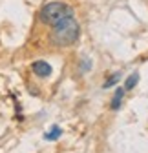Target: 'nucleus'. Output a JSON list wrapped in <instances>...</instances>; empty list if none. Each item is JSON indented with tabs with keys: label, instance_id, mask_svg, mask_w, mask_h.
<instances>
[{
	"label": "nucleus",
	"instance_id": "obj_2",
	"mask_svg": "<svg viewBox=\"0 0 148 153\" xmlns=\"http://www.w3.org/2000/svg\"><path fill=\"white\" fill-rule=\"evenodd\" d=\"M68 16H73V9L64 4V2H59V0H55V2H48L40 7L39 11V18L42 24H48V26H55L59 24L61 20Z\"/></svg>",
	"mask_w": 148,
	"mask_h": 153
},
{
	"label": "nucleus",
	"instance_id": "obj_3",
	"mask_svg": "<svg viewBox=\"0 0 148 153\" xmlns=\"http://www.w3.org/2000/svg\"><path fill=\"white\" fill-rule=\"evenodd\" d=\"M31 69H33V73L37 75V76H40V79H46V76H49L51 75V66L46 62V60H35L33 64H31Z\"/></svg>",
	"mask_w": 148,
	"mask_h": 153
},
{
	"label": "nucleus",
	"instance_id": "obj_4",
	"mask_svg": "<svg viewBox=\"0 0 148 153\" xmlns=\"http://www.w3.org/2000/svg\"><path fill=\"white\" fill-rule=\"evenodd\" d=\"M124 88H117L115 89V93H114V99H112V102H110V108L112 109H119L121 108V104H123V99H124Z\"/></svg>",
	"mask_w": 148,
	"mask_h": 153
},
{
	"label": "nucleus",
	"instance_id": "obj_6",
	"mask_svg": "<svg viewBox=\"0 0 148 153\" xmlns=\"http://www.w3.org/2000/svg\"><path fill=\"white\" fill-rule=\"evenodd\" d=\"M61 133H62V131H61L59 126H53V128L46 133V135H44V139H46V140H57V139L61 137Z\"/></svg>",
	"mask_w": 148,
	"mask_h": 153
},
{
	"label": "nucleus",
	"instance_id": "obj_7",
	"mask_svg": "<svg viewBox=\"0 0 148 153\" xmlns=\"http://www.w3.org/2000/svg\"><path fill=\"white\" fill-rule=\"evenodd\" d=\"M119 79H121V73H115V75L112 76V79H108V80L104 82V88H110V86H114V84H115Z\"/></svg>",
	"mask_w": 148,
	"mask_h": 153
},
{
	"label": "nucleus",
	"instance_id": "obj_1",
	"mask_svg": "<svg viewBox=\"0 0 148 153\" xmlns=\"http://www.w3.org/2000/svg\"><path fill=\"white\" fill-rule=\"evenodd\" d=\"M81 36V26L73 16H68L64 20H61L59 24L53 26V33H51V40L57 46H71L79 40Z\"/></svg>",
	"mask_w": 148,
	"mask_h": 153
},
{
	"label": "nucleus",
	"instance_id": "obj_5",
	"mask_svg": "<svg viewBox=\"0 0 148 153\" xmlns=\"http://www.w3.org/2000/svg\"><path fill=\"white\" fill-rule=\"evenodd\" d=\"M137 82H139V73H132L124 82V89H134L137 86Z\"/></svg>",
	"mask_w": 148,
	"mask_h": 153
}]
</instances>
